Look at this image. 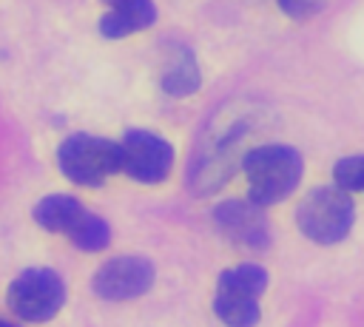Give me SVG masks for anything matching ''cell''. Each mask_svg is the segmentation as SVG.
I'll return each mask as SVG.
<instances>
[{
	"instance_id": "6da1fadb",
	"label": "cell",
	"mask_w": 364,
	"mask_h": 327,
	"mask_svg": "<svg viewBox=\"0 0 364 327\" xmlns=\"http://www.w3.org/2000/svg\"><path fill=\"white\" fill-rule=\"evenodd\" d=\"M242 168L247 176V199L264 208L293 193L301 179V154L293 145L270 142L250 148L242 156Z\"/></svg>"
},
{
	"instance_id": "7a4b0ae2",
	"label": "cell",
	"mask_w": 364,
	"mask_h": 327,
	"mask_svg": "<svg viewBox=\"0 0 364 327\" xmlns=\"http://www.w3.org/2000/svg\"><path fill=\"white\" fill-rule=\"evenodd\" d=\"M355 222V205L350 191L333 185H318L307 191V196L296 208L299 230L316 245H336L341 242Z\"/></svg>"
},
{
	"instance_id": "3957f363",
	"label": "cell",
	"mask_w": 364,
	"mask_h": 327,
	"mask_svg": "<svg viewBox=\"0 0 364 327\" xmlns=\"http://www.w3.org/2000/svg\"><path fill=\"white\" fill-rule=\"evenodd\" d=\"M267 287V270L259 264H236L219 273L213 313L228 327H253L259 321V296Z\"/></svg>"
},
{
	"instance_id": "277c9868",
	"label": "cell",
	"mask_w": 364,
	"mask_h": 327,
	"mask_svg": "<svg viewBox=\"0 0 364 327\" xmlns=\"http://www.w3.org/2000/svg\"><path fill=\"white\" fill-rule=\"evenodd\" d=\"M57 162H60V171L77 185H100L111 173L122 171L119 142L82 134V131L60 142Z\"/></svg>"
},
{
	"instance_id": "5b68a950",
	"label": "cell",
	"mask_w": 364,
	"mask_h": 327,
	"mask_svg": "<svg viewBox=\"0 0 364 327\" xmlns=\"http://www.w3.org/2000/svg\"><path fill=\"white\" fill-rule=\"evenodd\" d=\"M65 301L63 279L48 267H28L9 284V307L23 321H48Z\"/></svg>"
},
{
	"instance_id": "8992f818",
	"label": "cell",
	"mask_w": 364,
	"mask_h": 327,
	"mask_svg": "<svg viewBox=\"0 0 364 327\" xmlns=\"http://www.w3.org/2000/svg\"><path fill=\"white\" fill-rule=\"evenodd\" d=\"M122 171L136 182H162L173 165V148L159 134L134 128L119 139Z\"/></svg>"
},
{
	"instance_id": "52a82bcc",
	"label": "cell",
	"mask_w": 364,
	"mask_h": 327,
	"mask_svg": "<svg viewBox=\"0 0 364 327\" xmlns=\"http://www.w3.org/2000/svg\"><path fill=\"white\" fill-rule=\"evenodd\" d=\"M154 284V264L145 256H117L108 259L91 279V287L100 299L125 301L142 296Z\"/></svg>"
},
{
	"instance_id": "ba28073f",
	"label": "cell",
	"mask_w": 364,
	"mask_h": 327,
	"mask_svg": "<svg viewBox=\"0 0 364 327\" xmlns=\"http://www.w3.org/2000/svg\"><path fill=\"white\" fill-rule=\"evenodd\" d=\"M216 227L236 245L262 250L270 242V225L264 216V208L253 199H225L213 208Z\"/></svg>"
},
{
	"instance_id": "9c48e42d",
	"label": "cell",
	"mask_w": 364,
	"mask_h": 327,
	"mask_svg": "<svg viewBox=\"0 0 364 327\" xmlns=\"http://www.w3.org/2000/svg\"><path fill=\"white\" fill-rule=\"evenodd\" d=\"M102 3H105V14L100 20V31L108 40L148 28L156 17V9L151 0H102Z\"/></svg>"
},
{
	"instance_id": "30bf717a",
	"label": "cell",
	"mask_w": 364,
	"mask_h": 327,
	"mask_svg": "<svg viewBox=\"0 0 364 327\" xmlns=\"http://www.w3.org/2000/svg\"><path fill=\"white\" fill-rule=\"evenodd\" d=\"M159 85L173 97H188L199 88V65H196L188 45H182V43L168 45Z\"/></svg>"
},
{
	"instance_id": "8fae6325",
	"label": "cell",
	"mask_w": 364,
	"mask_h": 327,
	"mask_svg": "<svg viewBox=\"0 0 364 327\" xmlns=\"http://www.w3.org/2000/svg\"><path fill=\"white\" fill-rule=\"evenodd\" d=\"M85 216V208L68 196V193H51V196H43L37 205H34V222L51 233H71L74 225Z\"/></svg>"
},
{
	"instance_id": "7c38bea8",
	"label": "cell",
	"mask_w": 364,
	"mask_h": 327,
	"mask_svg": "<svg viewBox=\"0 0 364 327\" xmlns=\"http://www.w3.org/2000/svg\"><path fill=\"white\" fill-rule=\"evenodd\" d=\"M68 239H71L80 250H91V253H94V250H102V247L108 245L111 227H108V222H105L102 216L85 210V216L74 225V230L68 233Z\"/></svg>"
},
{
	"instance_id": "4fadbf2b",
	"label": "cell",
	"mask_w": 364,
	"mask_h": 327,
	"mask_svg": "<svg viewBox=\"0 0 364 327\" xmlns=\"http://www.w3.org/2000/svg\"><path fill=\"white\" fill-rule=\"evenodd\" d=\"M333 182L344 191H364V154L341 156L333 168Z\"/></svg>"
},
{
	"instance_id": "5bb4252c",
	"label": "cell",
	"mask_w": 364,
	"mask_h": 327,
	"mask_svg": "<svg viewBox=\"0 0 364 327\" xmlns=\"http://www.w3.org/2000/svg\"><path fill=\"white\" fill-rule=\"evenodd\" d=\"M276 3H279V9H282L284 14H290V17H296V20L313 17V14L324 6V0H276Z\"/></svg>"
},
{
	"instance_id": "9a60e30c",
	"label": "cell",
	"mask_w": 364,
	"mask_h": 327,
	"mask_svg": "<svg viewBox=\"0 0 364 327\" xmlns=\"http://www.w3.org/2000/svg\"><path fill=\"white\" fill-rule=\"evenodd\" d=\"M0 327H14V324H9V321H3V318H0Z\"/></svg>"
}]
</instances>
